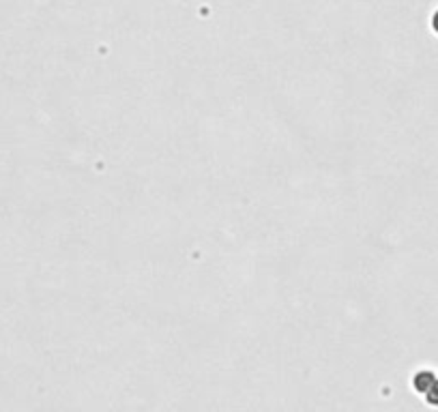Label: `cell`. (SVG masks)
Here are the masks:
<instances>
[{"label": "cell", "mask_w": 438, "mask_h": 412, "mask_svg": "<svg viewBox=\"0 0 438 412\" xmlns=\"http://www.w3.org/2000/svg\"><path fill=\"white\" fill-rule=\"evenodd\" d=\"M434 29H436V31H438V14H436V16H434Z\"/></svg>", "instance_id": "obj_3"}, {"label": "cell", "mask_w": 438, "mask_h": 412, "mask_svg": "<svg viewBox=\"0 0 438 412\" xmlns=\"http://www.w3.org/2000/svg\"><path fill=\"white\" fill-rule=\"evenodd\" d=\"M425 399H427V403H432V406H438V378H436V382L427 388V393H425Z\"/></svg>", "instance_id": "obj_2"}, {"label": "cell", "mask_w": 438, "mask_h": 412, "mask_svg": "<svg viewBox=\"0 0 438 412\" xmlns=\"http://www.w3.org/2000/svg\"><path fill=\"white\" fill-rule=\"evenodd\" d=\"M434 382H436V376H434L432 371H419V373L414 376V380H412V384H414V388H417L419 393H427V388H429Z\"/></svg>", "instance_id": "obj_1"}]
</instances>
